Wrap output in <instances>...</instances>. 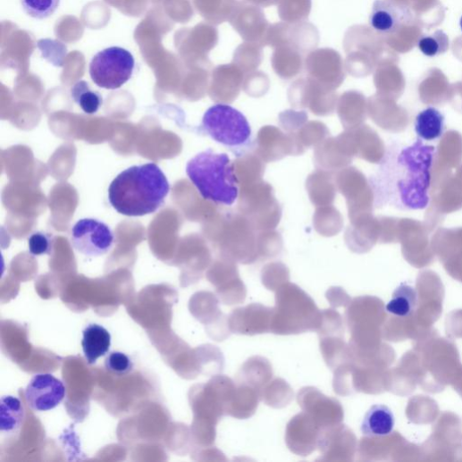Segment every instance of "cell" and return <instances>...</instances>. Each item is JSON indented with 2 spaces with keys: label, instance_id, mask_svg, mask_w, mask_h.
I'll return each instance as SVG.
<instances>
[{
  "label": "cell",
  "instance_id": "6da1fadb",
  "mask_svg": "<svg viewBox=\"0 0 462 462\" xmlns=\"http://www.w3.org/2000/svg\"><path fill=\"white\" fill-rule=\"evenodd\" d=\"M170 192L169 181L155 163L133 165L113 181L109 201L121 214L142 217L163 206Z\"/></svg>",
  "mask_w": 462,
  "mask_h": 462
},
{
  "label": "cell",
  "instance_id": "7a4b0ae2",
  "mask_svg": "<svg viewBox=\"0 0 462 462\" xmlns=\"http://www.w3.org/2000/svg\"><path fill=\"white\" fill-rule=\"evenodd\" d=\"M435 148L422 141L403 148L394 167V199L405 208L421 210L429 204L431 167Z\"/></svg>",
  "mask_w": 462,
  "mask_h": 462
},
{
  "label": "cell",
  "instance_id": "3957f363",
  "mask_svg": "<svg viewBox=\"0 0 462 462\" xmlns=\"http://www.w3.org/2000/svg\"><path fill=\"white\" fill-rule=\"evenodd\" d=\"M187 174L206 201L232 206L238 199L233 164L226 154L208 149L197 155L188 163Z\"/></svg>",
  "mask_w": 462,
  "mask_h": 462
},
{
  "label": "cell",
  "instance_id": "277c9868",
  "mask_svg": "<svg viewBox=\"0 0 462 462\" xmlns=\"http://www.w3.org/2000/svg\"><path fill=\"white\" fill-rule=\"evenodd\" d=\"M136 61L127 49L113 46L97 53L89 63V76L98 87L118 89L133 76Z\"/></svg>",
  "mask_w": 462,
  "mask_h": 462
},
{
  "label": "cell",
  "instance_id": "5b68a950",
  "mask_svg": "<svg viewBox=\"0 0 462 462\" xmlns=\"http://www.w3.org/2000/svg\"><path fill=\"white\" fill-rule=\"evenodd\" d=\"M203 127L215 141L231 147L246 143L251 135L246 117L226 105L211 107L204 116Z\"/></svg>",
  "mask_w": 462,
  "mask_h": 462
},
{
  "label": "cell",
  "instance_id": "8992f818",
  "mask_svg": "<svg viewBox=\"0 0 462 462\" xmlns=\"http://www.w3.org/2000/svg\"><path fill=\"white\" fill-rule=\"evenodd\" d=\"M239 208L254 229H273L280 223L281 210L272 188L261 180L242 187Z\"/></svg>",
  "mask_w": 462,
  "mask_h": 462
},
{
  "label": "cell",
  "instance_id": "52a82bcc",
  "mask_svg": "<svg viewBox=\"0 0 462 462\" xmlns=\"http://www.w3.org/2000/svg\"><path fill=\"white\" fill-rule=\"evenodd\" d=\"M115 236L112 229L97 219H81L71 230V244L80 254L97 257L107 254L113 248Z\"/></svg>",
  "mask_w": 462,
  "mask_h": 462
},
{
  "label": "cell",
  "instance_id": "ba28073f",
  "mask_svg": "<svg viewBox=\"0 0 462 462\" xmlns=\"http://www.w3.org/2000/svg\"><path fill=\"white\" fill-rule=\"evenodd\" d=\"M66 395L63 383L52 374H38L33 377L25 392L27 402L37 412L53 410Z\"/></svg>",
  "mask_w": 462,
  "mask_h": 462
},
{
  "label": "cell",
  "instance_id": "9c48e42d",
  "mask_svg": "<svg viewBox=\"0 0 462 462\" xmlns=\"http://www.w3.org/2000/svg\"><path fill=\"white\" fill-rule=\"evenodd\" d=\"M411 20L412 13L407 3L401 0H376L369 23L377 32L390 35Z\"/></svg>",
  "mask_w": 462,
  "mask_h": 462
},
{
  "label": "cell",
  "instance_id": "30bf717a",
  "mask_svg": "<svg viewBox=\"0 0 462 462\" xmlns=\"http://www.w3.org/2000/svg\"><path fill=\"white\" fill-rule=\"evenodd\" d=\"M259 153L266 161H273L283 157L282 154L276 148L279 147L286 155L293 154L292 147H301L297 140L291 137L285 136L280 130L273 127L263 128L258 135Z\"/></svg>",
  "mask_w": 462,
  "mask_h": 462
},
{
  "label": "cell",
  "instance_id": "8fae6325",
  "mask_svg": "<svg viewBox=\"0 0 462 462\" xmlns=\"http://www.w3.org/2000/svg\"><path fill=\"white\" fill-rule=\"evenodd\" d=\"M112 345V335L104 326L91 323L82 332L81 346L84 357L89 365L105 356Z\"/></svg>",
  "mask_w": 462,
  "mask_h": 462
},
{
  "label": "cell",
  "instance_id": "7c38bea8",
  "mask_svg": "<svg viewBox=\"0 0 462 462\" xmlns=\"http://www.w3.org/2000/svg\"><path fill=\"white\" fill-rule=\"evenodd\" d=\"M395 416L386 406L377 405L369 409L361 424V432L369 437H382L392 433Z\"/></svg>",
  "mask_w": 462,
  "mask_h": 462
},
{
  "label": "cell",
  "instance_id": "4fadbf2b",
  "mask_svg": "<svg viewBox=\"0 0 462 462\" xmlns=\"http://www.w3.org/2000/svg\"><path fill=\"white\" fill-rule=\"evenodd\" d=\"M25 407L13 396H4L0 403V431L3 433H17L25 420Z\"/></svg>",
  "mask_w": 462,
  "mask_h": 462
},
{
  "label": "cell",
  "instance_id": "5bb4252c",
  "mask_svg": "<svg viewBox=\"0 0 462 462\" xmlns=\"http://www.w3.org/2000/svg\"><path fill=\"white\" fill-rule=\"evenodd\" d=\"M444 116L435 108H427L421 112L416 119V132L425 141L440 139L444 130Z\"/></svg>",
  "mask_w": 462,
  "mask_h": 462
},
{
  "label": "cell",
  "instance_id": "9a60e30c",
  "mask_svg": "<svg viewBox=\"0 0 462 462\" xmlns=\"http://www.w3.org/2000/svg\"><path fill=\"white\" fill-rule=\"evenodd\" d=\"M418 297L416 290L407 284L399 286L386 307L388 313L399 316L408 317L416 310Z\"/></svg>",
  "mask_w": 462,
  "mask_h": 462
},
{
  "label": "cell",
  "instance_id": "2e32d148",
  "mask_svg": "<svg viewBox=\"0 0 462 462\" xmlns=\"http://www.w3.org/2000/svg\"><path fill=\"white\" fill-rule=\"evenodd\" d=\"M71 96L82 112L88 115L97 113L103 105L102 96L92 90L85 80H80L72 86Z\"/></svg>",
  "mask_w": 462,
  "mask_h": 462
},
{
  "label": "cell",
  "instance_id": "e0dca14e",
  "mask_svg": "<svg viewBox=\"0 0 462 462\" xmlns=\"http://www.w3.org/2000/svg\"><path fill=\"white\" fill-rule=\"evenodd\" d=\"M233 170L238 184L244 187L260 180L263 165L257 157L248 155L236 161Z\"/></svg>",
  "mask_w": 462,
  "mask_h": 462
},
{
  "label": "cell",
  "instance_id": "ac0fdd59",
  "mask_svg": "<svg viewBox=\"0 0 462 462\" xmlns=\"http://www.w3.org/2000/svg\"><path fill=\"white\" fill-rule=\"evenodd\" d=\"M419 50L428 57H436L445 54L449 46V38L442 30L423 36L417 43Z\"/></svg>",
  "mask_w": 462,
  "mask_h": 462
},
{
  "label": "cell",
  "instance_id": "d6986e66",
  "mask_svg": "<svg viewBox=\"0 0 462 462\" xmlns=\"http://www.w3.org/2000/svg\"><path fill=\"white\" fill-rule=\"evenodd\" d=\"M61 0H21L27 15L37 20L53 16L60 6Z\"/></svg>",
  "mask_w": 462,
  "mask_h": 462
},
{
  "label": "cell",
  "instance_id": "ffe728a7",
  "mask_svg": "<svg viewBox=\"0 0 462 462\" xmlns=\"http://www.w3.org/2000/svg\"><path fill=\"white\" fill-rule=\"evenodd\" d=\"M105 367L113 374L125 376L133 371L134 363L127 354L121 351H113L107 356Z\"/></svg>",
  "mask_w": 462,
  "mask_h": 462
},
{
  "label": "cell",
  "instance_id": "44dd1931",
  "mask_svg": "<svg viewBox=\"0 0 462 462\" xmlns=\"http://www.w3.org/2000/svg\"><path fill=\"white\" fill-rule=\"evenodd\" d=\"M54 248V239L49 233L34 232L29 238V250L33 256L51 255Z\"/></svg>",
  "mask_w": 462,
  "mask_h": 462
},
{
  "label": "cell",
  "instance_id": "7402d4cb",
  "mask_svg": "<svg viewBox=\"0 0 462 462\" xmlns=\"http://www.w3.org/2000/svg\"><path fill=\"white\" fill-rule=\"evenodd\" d=\"M459 26H460V29L462 30V17H461L460 21H459Z\"/></svg>",
  "mask_w": 462,
  "mask_h": 462
}]
</instances>
